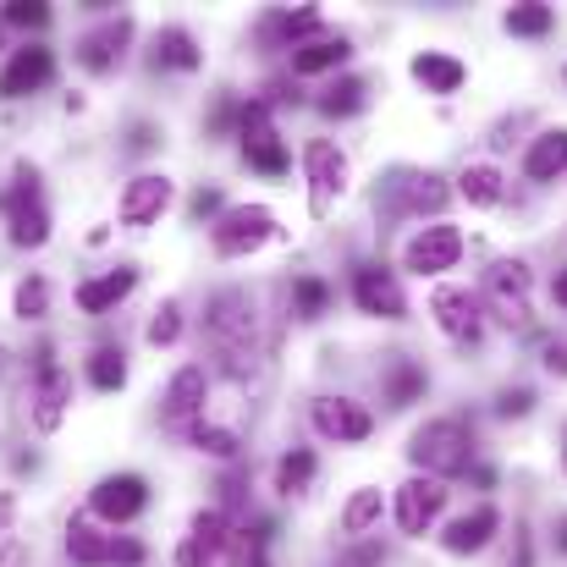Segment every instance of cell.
Masks as SVG:
<instances>
[{
	"instance_id": "obj_1",
	"label": "cell",
	"mask_w": 567,
	"mask_h": 567,
	"mask_svg": "<svg viewBox=\"0 0 567 567\" xmlns=\"http://www.w3.org/2000/svg\"><path fill=\"white\" fill-rule=\"evenodd\" d=\"M408 457L424 468V480H452V474H463L474 463V435L457 419H430L424 430H413Z\"/></svg>"
},
{
	"instance_id": "obj_2",
	"label": "cell",
	"mask_w": 567,
	"mask_h": 567,
	"mask_svg": "<svg viewBox=\"0 0 567 567\" xmlns=\"http://www.w3.org/2000/svg\"><path fill=\"white\" fill-rule=\"evenodd\" d=\"M209 342H215V353L226 359V370H231L237 380L254 370V315H248V303H243L237 292L215 298V315H209Z\"/></svg>"
},
{
	"instance_id": "obj_3",
	"label": "cell",
	"mask_w": 567,
	"mask_h": 567,
	"mask_svg": "<svg viewBox=\"0 0 567 567\" xmlns=\"http://www.w3.org/2000/svg\"><path fill=\"white\" fill-rule=\"evenodd\" d=\"M485 303H491V315H496L502 326H529V315H535V303H529V270H524L518 259L491 265V276H485Z\"/></svg>"
},
{
	"instance_id": "obj_4",
	"label": "cell",
	"mask_w": 567,
	"mask_h": 567,
	"mask_svg": "<svg viewBox=\"0 0 567 567\" xmlns=\"http://www.w3.org/2000/svg\"><path fill=\"white\" fill-rule=\"evenodd\" d=\"M270 231H276V215L265 204H237L215 220V248L226 259H237V254H254L259 243H270Z\"/></svg>"
},
{
	"instance_id": "obj_5",
	"label": "cell",
	"mask_w": 567,
	"mask_h": 567,
	"mask_svg": "<svg viewBox=\"0 0 567 567\" xmlns=\"http://www.w3.org/2000/svg\"><path fill=\"white\" fill-rule=\"evenodd\" d=\"M0 209H6V220H11V243H17V248H39V243L50 237V215H44V204H39V183H33V177H22L17 188L6 193Z\"/></svg>"
},
{
	"instance_id": "obj_6",
	"label": "cell",
	"mask_w": 567,
	"mask_h": 567,
	"mask_svg": "<svg viewBox=\"0 0 567 567\" xmlns=\"http://www.w3.org/2000/svg\"><path fill=\"white\" fill-rule=\"evenodd\" d=\"M457 254H463V231H457V226H424V231L408 243L402 265H408L413 276H441V270L457 265Z\"/></svg>"
},
{
	"instance_id": "obj_7",
	"label": "cell",
	"mask_w": 567,
	"mask_h": 567,
	"mask_svg": "<svg viewBox=\"0 0 567 567\" xmlns=\"http://www.w3.org/2000/svg\"><path fill=\"white\" fill-rule=\"evenodd\" d=\"M94 518H105V524H127V518H138L144 507H150V485L138 480V474H111V480H100L94 485Z\"/></svg>"
},
{
	"instance_id": "obj_8",
	"label": "cell",
	"mask_w": 567,
	"mask_h": 567,
	"mask_svg": "<svg viewBox=\"0 0 567 567\" xmlns=\"http://www.w3.org/2000/svg\"><path fill=\"white\" fill-rule=\"evenodd\" d=\"M243 155H248V166H259L265 177H281V172H287V150H281V138H276L265 105H248V111H243Z\"/></svg>"
},
{
	"instance_id": "obj_9",
	"label": "cell",
	"mask_w": 567,
	"mask_h": 567,
	"mask_svg": "<svg viewBox=\"0 0 567 567\" xmlns=\"http://www.w3.org/2000/svg\"><path fill=\"white\" fill-rule=\"evenodd\" d=\"M309 204H315V215H326L331 204H337V193L348 188V161H342V150L337 144H309Z\"/></svg>"
},
{
	"instance_id": "obj_10",
	"label": "cell",
	"mask_w": 567,
	"mask_h": 567,
	"mask_svg": "<svg viewBox=\"0 0 567 567\" xmlns=\"http://www.w3.org/2000/svg\"><path fill=\"white\" fill-rule=\"evenodd\" d=\"M441 507H446V491H441V480H408L402 491H396V524H402V535H424L435 518H441Z\"/></svg>"
},
{
	"instance_id": "obj_11",
	"label": "cell",
	"mask_w": 567,
	"mask_h": 567,
	"mask_svg": "<svg viewBox=\"0 0 567 567\" xmlns=\"http://www.w3.org/2000/svg\"><path fill=\"white\" fill-rule=\"evenodd\" d=\"M50 72H55V55H50L44 44L17 50V55L6 61V72H0V100H22V94L44 89V83H50Z\"/></svg>"
},
{
	"instance_id": "obj_12",
	"label": "cell",
	"mask_w": 567,
	"mask_h": 567,
	"mask_svg": "<svg viewBox=\"0 0 567 567\" xmlns=\"http://www.w3.org/2000/svg\"><path fill=\"white\" fill-rule=\"evenodd\" d=\"M315 430L331 435V441H364L375 430V419H370V408H359L348 396H320L315 402Z\"/></svg>"
},
{
	"instance_id": "obj_13",
	"label": "cell",
	"mask_w": 567,
	"mask_h": 567,
	"mask_svg": "<svg viewBox=\"0 0 567 567\" xmlns=\"http://www.w3.org/2000/svg\"><path fill=\"white\" fill-rule=\"evenodd\" d=\"M430 309H435V320H441V331L452 342H474L480 337V298L468 287H441Z\"/></svg>"
},
{
	"instance_id": "obj_14",
	"label": "cell",
	"mask_w": 567,
	"mask_h": 567,
	"mask_svg": "<svg viewBox=\"0 0 567 567\" xmlns=\"http://www.w3.org/2000/svg\"><path fill=\"white\" fill-rule=\"evenodd\" d=\"M66 402H72V380L61 375L55 364H39V380H33V424L39 430H61Z\"/></svg>"
},
{
	"instance_id": "obj_15",
	"label": "cell",
	"mask_w": 567,
	"mask_h": 567,
	"mask_svg": "<svg viewBox=\"0 0 567 567\" xmlns=\"http://www.w3.org/2000/svg\"><path fill=\"white\" fill-rule=\"evenodd\" d=\"M166 204H172V177H133L127 193H122V220L150 226V220H161Z\"/></svg>"
},
{
	"instance_id": "obj_16",
	"label": "cell",
	"mask_w": 567,
	"mask_h": 567,
	"mask_svg": "<svg viewBox=\"0 0 567 567\" xmlns=\"http://www.w3.org/2000/svg\"><path fill=\"white\" fill-rule=\"evenodd\" d=\"M353 298H359V309L364 315H380V320H402V287L385 276V270H359L353 276Z\"/></svg>"
},
{
	"instance_id": "obj_17",
	"label": "cell",
	"mask_w": 567,
	"mask_h": 567,
	"mask_svg": "<svg viewBox=\"0 0 567 567\" xmlns=\"http://www.w3.org/2000/svg\"><path fill=\"white\" fill-rule=\"evenodd\" d=\"M127 39H133V17H116V22L94 28V33L83 39V66H89V72H111V66L122 61Z\"/></svg>"
},
{
	"instance_id": "obj_18",
	"label": "cell",
	"mask_w": 567,
	"mask_h": 567,
	"mask_svg": "<svg viewBox=\"0 0 567 567\" xmlns=\"http://www.w3.org/2000/svg\"><path fill=\"white\" fill-rule=\"evenodd\" d=\"M198 408H204V370H198V364H188V370H177V375H172V385H166L161 419H166V424H188Z\"/></svg>"
},
{
	"instance_id": "obj_19",
	"label": "cell",
	"mask_w": 567,
	"mask_h": 567,
	"mask_svg": "<svg viewBox=\"0 0 567 567\" xmlns=\"http://www.w3.org/2000/svg\"><path fill=\"white\" fill-rule=\"evenodd\" d=\"M133 270H111V276H94V281H83L78 287V309L83 315H105V309H116L127 292H133Z\"/></svg>"
},
{
	"instance_id": "obj_20",
	"label": "cell",
	"mask_w": 567,
	"mask_h": 567,
	"mask_svg": "<svg viewBox=\"0 0 567 567\" xmlns=\"http://www.w3.org/2000/svg\"><path fill=\"white\" fill-rule=\"evenodd\" d=\"M496 524H502V518H496V507H474L468 518L446 524V535H441V540H446V551L468 557V551H480V546H485V540L496 535Z\"/></svg>"
},
{
	"instance_id": "obj_21",
	"label": "cell",
	"mask_w": 567,
	"mask_h": 567,
	"mask_svg": "<svg viewBox=\"0 0 567 567\" xmlns=\"http://www.w3.org/2000/svg\"><path fill=\"white\" fill-rule=\"evenodd\" d=\"M524 172H529L535 183H557V177H563L567 172V127H557V133H546V138L529 144Z\"/></svg>"
},
{
	"instance_id": "obj_22",
	"label": "cell",
	"mask_w": 567,
	"mask_h": 567,
	"mask_svg": "<svg viewBox=\"0 0 567 567\" xmlns=\"http://www.w3.org/2000/svg\"><path fill=\"white\" fill-rule=\"evenodd\" d=\"M413 78L430 89V94H457L463 89V61H452V55H441V50H424L419 61H413Z\"/></svg>"
},
{
	"instance_id": "obj_23",
	"label": "cell",
	"mask_w": 567,
	"mask_h": 567,
	"mask_svg": "<svg viewBox=\"0 0 567 567\" xmlns=\"http://www.w3.org/2000/svg\"><path fill=\"white\" fill-rule=\"evenodd\" d=\"M348 55H353V50H348V39H309V44H298V50H292V72L315 78V72L342 66Z\"/></svg>"
},
{
	"instance_id": "obj_24",
	"label": "cell",
	"mask_w": 567,
	"mask_h": 567,
	"mask_svg": "<svg viewBox=\"0 0 567 567\" xmlns=\"http://www.w3.org/2000/svg\"><path fill=\"white\" fill-rule=\"evenodd\" d=\"M66 557L83 567H105L111 563V535H100V529H89V524H72V529H66Z\"/></svg>"
},
{
	"instance_id": "obj_25",
	"label": "cell",
	"mask_w": 567,
	"mask_h": 567,
	"mask_svg": "<svg viewBox=\"0 0 567 567\" xmlns=\"http://www.w3.org/2000/svg\"><path fill=\"white\" fill-rule=\"evenodd\" d=\"M155 61H161V66H177V72H193V66H198V50H193V39L183 28H166V33L155 39Z\"/></svg>"
},
{
	"instance_id": "obj_26",
	"label": "cell",
	"mask_w": 567,
	"mask_h": 567,
	"mask_svg": "<svg viewBox=\"0 0 567 567\" xmlns=\"http://www.w3.org/2000/svg\"><path fill=\"white\" fill-rule=\"evenodd\" d=\"M507 33H518V39H540V33H551V6H540V0L513 6V11H507Z\"/></svg>"
},
{
	"instance_id": "obj_27",
	"label": "cell",
	"mask_w": 567,
	"mask_h": 567,
	"mask_svg": "<svg viewBox=\"0 0 567 567\" xmlns=\"http://www.w3.org/2000/svg\"><path fill=\"white\" fill-rule=\"evenodd\" d=\"M457 188H463L468 204H496V198H502V172H496V166H468V172L457 177Z\"/></svg>"
},
{
	"instance_id": "obj_28",
	"label": "cell",
	"mask_w": 567,
	"mask_h": 567,
	"mask_svg": "<svg viewBox=\"0 0 567 567\" xmlns=\"http://www.w3.org/2000/svg\"><path fill=\"white\" fill-rule=\"evenodd\" d=\"M309 480H315V452H292V457H281V468H276V491H281V496L309 491Z\"/></svg>"
},
{
	"instance_id": "obj_29",
	"label": "cell",
	"mask_w": 567,
	"mask_h": 567,
	"mask_svg": "<svg viewBox=\"0 0 567 567\" xmlns=\"http://www.w3.org/2000/svg\"><path fill=\"white\" fill-rule=\"evenodd\" d=\"M226 557H231V567H270V557H265V529H237L226 540Z\"/></svg>"
},
{
	"instance_id": "obj_30",
	"label": "cell",
	"mask_w": 567,
	"mask_h": 567,
	"mask_svg": "<svg viewBox=\"0 0 567 567\" xmlns=\"http://www.w3.org/2000/svg\"><path fill=\"white\" fill-rule=\"evenodd\" d=\"M292 298H298V320H320L326 303H331V287L320 276H298L292 281Z\"/></svg>"
},
{
	"instance_id": "obj_31",
	"label": "cell",
	"mask_w": 567,
	"mask_h": 567,
	"mask_svg": "<svg viewBox=\"0 0 567 567\" xmlns=\"http://www.w3.org/2000/svg\"><path fill=\"white\" fill-rule=\"evenodd\" d=\"M89 380H94L100 391H122V380H127V359H122L116 348H100V353L89 359Z\"/></svg>"
},
{
	"instance_id": "obj_32",
	"label": "cell",
	"mask_w": 567,
	"mask_h": 567,
	"mask_svg": "<svg viewBox=\"0 0 567 567\" xmlns=\"http://www.w3.org/2000/svg\"><path fill=\"white\" fill-rule=\"evenodd\" d=\"M375 518H380V491H359V496L348 502V513H342V529H348V535H370Z\"/></svg>"
},
{
	"instance_id": "obj_33",
	"label": "cell",
	"mask_w": 567,
	"mask_h": 567,
	"mask_svg": "<svg viewBox=\"0 0 567 567\" xmlns=\"http://www.w3.org/2000/svg\"><path fill=\"white\" fill-rule=\"evenodd\" d=\"M188 540H198L204 551H226V540H231V535H226V513H220V507L198 513V518H193V535H188Z\"/></svg>"
},
{
	"instance_id": "obj_34",
	"label": "cell",
	"mask_w": 567,
	"mask_h": 567,
	"mask_svg": "<svg viewBox=\"0 0 567 567\" xmlns=\"http://www.w3.org/2000/svg\"><path fill=\"white\" fill-rule=\"evenodd\" d=\"M359 105H364V83H359V78H342V83L320 100V111H326V116H353Z\"/></svg>"
},
{
	"instance_id": "obj_35",
	"label": "cell",
	"mask_w": 567,
	"mask_h": 567,
	"mask_svg": "<svg viewBox=\"0 0 567 567\" xmlns=\"http://www.w3.org/2000/svg\"><path fill=\"white\" fill-rule=\"evenodd\" d=\"M419 391H424V370H413L408 359H396L391 364V408H408Z\"/></svg>"
},
{
	"instance_id": "obj_36",
	"label": "cell",
	"mask_w": 567,
	"mask_h": 567,
	"mask_svg": "<svg viewBox=\"0 0 567 567\" xmlns=\"http://www.w3.org/2000/svg\"><path fill=\"white\" fill-rule=\"evenodd\" d=\"M177 337H183V309H177V303H161L155 320H150V342H155V348H172Z\"/></svg>"
},
{
	"instance_id": "obj_37",
	"label": "cell",
	"mask_w": 567,
	"mask_h": 567,
	"mask_svg": "<svg viewBox=\"0 0 567 567\" xmlns=\"http://www.w3.org/2000/svg\"><path fill=\"white\" fill-rule=\"evenodd\" d=\"M315 28H320V11H315V6H303L298 17H292V11H287V17H276L265 33H281V39H309Z\"/></svg>"
},
{
	"instance_id": "obj_38",
	"label": "cell",
	"mask_w": 567,
	"mask_h": 567,
	"mask_svg": "<svg viewBox=\"0 0 567 567\" xmlns=\"http://www.w3.org/2000/svg\"><path fill=\"white\" fill-rule=\"evenodd\" d=\"M0 17H6L11 28H44V22H50V6H44V0H11Z\"/></svg>"
},
{
	"instance_id": "obj_39",
	"label": "cell",
	"mask_w": 567,
	"mask_h": 567,
	"mask_svg": "<svg viewBox=\"0 0 567 567\" xmlns=\"http://www.w3.org/2000/svg\"><path fill=\"white\" fill-rule=\"evenodd\" d=\"M44 309H50V287H44L39 276L22 281V287H17V315H22V320H39Z\"/></svg>"
},
{
	"instance_id": "obj_40",
	"label": "cell",
	"mask_w": 567,
	"mask_h": 567,
	"mask_svg": "<svg viewBox=\"0 0 567 567\" xmlns=\"http://www.w3.org/2000/svg\"><path fill=\"white\" fill-rule=\"evenodd\" d=\"M193 446H204L215 457H231L237 452V435L231 430H215V424H193Z\"/></svg>"
},
{
	"instance_id": "obj_41",
	"label": "cell",
	"mask_w": 567,
	"mask_h": 567,
	"mask_svg": "<svg viewBox=\"0 0 567 567\" xmlns=\"http://www.w3.org/2000/svg\"><path fill=\"white\" fill-rule=\"evenodd\" d=\"M441 198H446V188H441L435 177H419V188H408L396 204H408V209H435Z\"/></svg>"
},
{
	"instance_id": "obj_42",
	"label": "cell",
	"mask_w": 567,
	"mask_h": 567,
	"mask_svg": "<svg viewBox=\"0 0 567 567\" xmlns=\"http://www.w3.org/2000/svg\"><path fill=\"white\" fill-rule=\"evenodd\" d=\"M111 563L116 567H138L144 563V546H138V540H111Z\"/></svg>"
},
{
	"instance_id": "obj_43",
	"label": "cell",
	"mask_w": 567,
	"mask_h": 567,
	"mask_svg": "<svg viewBox=\"0 0 567 567\" xmlns=\"http://www.w3.org/2000/svg\"><path fill=\"white\" fill-rule=\"evenodd\" d=\"M215 563V551H204L198 540H183V551H177V567H209Z\"/></svg>"
},
{
	"instance_id": "obj_44",
	"label": "cell",
	"mask_w": 567,
	"mask_h": 567,
	"mask_svg": "<svg viewBox=\"0 0 567 567\" xmlns=\"http://www.w3.org/2000/svg\"><path fill=\"white\" fill-rule=\"evenodd\" d=\"M529 402H535L529 391H507V396H502V413H507V419H513V413H529Z\"/></svg>"
},
{
	"instance_id": "obj_45",
	"label": "cell",
	"mask_w": 567,
	"mask_h": 567,
	"mask_svg": "<svg viewBox=\"0 0 567 567\" xmlns=\"http://www.w3.org/2000/svg\"><path fill=\"white\" fill-rule=\"evenodd\" d=\"M215 209H220V193L215 188H204L198 198H193V215H215Z\"/></svg>"
},
{
	"instance_id": "obj_46",
	"label": "cell",
	"mask_w": 567,
	"mask_h": 567,
	"mask_svg": "<svg viewBox=\"0 0 567 567\" xmlns=\"http://www.w3.org/2000/svg\"><path fill=\"white\" fill-rule=\"evenodd\" d=\"M551 292H557V303L567 309V270H557V281H551Z\"/></svg>"
},
{
	"instance_id": "obj_47",
	"label": "cell",
	"mask_w": 567,
	"mask_h": 567,
	"mask_svg": "<svg viewBox=\"0 0 567 567\" xmlns=\"http://www.w3.org/2000/svg\"><path fill=\"white\" fill-rule=\"evenodd\" d=\"M546 364H551V370H563V375H567V353H563V348H551V353H546Z\"/></svg>"
},
{
	"instance_id": "obj_48",
	"label": "cell",
	"mask_w": 567,
	"mask_h": 567,
	"mask_svg": "<svg viewBox=\"0 0 567 567\" xmlns=\"http://www.w3.org/2000/svg\"><path fill=\"white\" fill-rule=\"evenodd\" d=\"M557 546H563V551H567V524H563V535H557Z\"/></svg>"
},
{
	"instance_id": "obj_49",
	"label": "cell",
	"mask_w": 567,
	"mask_h": 567,
	"mask_svg": "<svg viewBox=\"0 0 567 567\" xmlns=\"http://www.w3.org/2000/svg\"><path fill=\"white\" fill-rule=\"evenodd\" d=\"M563 463H567V452H563Z\"/></svg>"
}]
</instances>
